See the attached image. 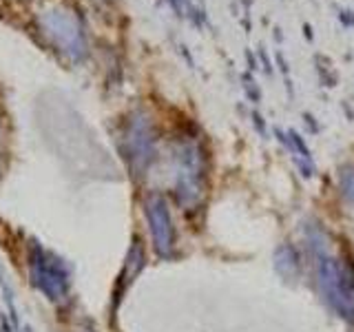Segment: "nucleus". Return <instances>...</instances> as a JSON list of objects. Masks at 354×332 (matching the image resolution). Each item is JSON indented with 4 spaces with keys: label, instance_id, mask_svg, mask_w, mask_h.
<instances>
[{
    "label": "nucleus",
    "instance_id": "nucleus-1",
    "mask_svg": "<svg viewBox=\"0 0 354 332\" xmlns=\"http://www.w3.org/2000/svg\"><path fill=\"white\" fill-rule=\"evenodd\" d=\"M315 248H317V277H319V286H321L325 301L341 317L352 319L354 317V292H352V281H350L348 272L343 270L339 259L330 255L323 244L315 242Z\"/></svg>",
    "mask_w": 354,
    "mask_h": 332
},
{
    "label": "nucleus",
    "instance_id": "nucleus-2",
    "mask_svg": "<svg viewBox=\"0 0 354 332\" xmlns=\"http://www.w3.org/2000/svg\"><path fill=\"white\" fill-rule=\"evenodd\" d=\"M179 202L186 206L197 204L202 195V179H204V157L197 144H186L179 151Z\"/></svg>",
    "mask_w": 354,
    "mask_h": 332
},
{
    "label": "nucleus",
    "instance_id": "nucleus-3",
    "mask_svg": "<svg viewBox=\"0 0 354 332\" xmlns=\"http://www.w3.org/2000/svg\"><path fill=\"white\" fill-rule=\"evenodd\" d=\"M151 217H153V224H155V239H157L159 250H162V252H169L171 246H173V228H171V219H169V210H166V204L157 199V202L153 204Z\"/></svg>",
    "mask_w": 354,
    "mask_h": 332
},
{
    "label": "nucleus",
    "instance_id": "nucleus-4",
    "mask_svg": "<svg viewBox=\"0 0 354 332\" xmlns=\"http://www.w3.org/2000/svg\"><path fill=\"white\" fill-rule=\"evenodd\" d=\"M339 188L345 202L354 204V164H345L339 171Z\"/></svg>",
    "mask_w": 354,
    "mask_h": 332
},
{
    "label": "nucleus",
    "instance_id": "nucleus-5",
    "mask_svg": "<svg viewBox=\"0 0 354 332\" xmlns=\"http://www.w3.org/2000/svg\"><path fill=\"white\" fill-rule=\"evenodd\" d=\"M244 84H246V91H248V98L252 100V102H259L262 93H259V86L255 84V80L250 78V73H244Z\"/></svg>",
    "mask_w": 354,
    "mask_h": 332
},
{
    "label": "nucleus",
    "instance_id": "nucleus-6",
    "mask_svg": "<svg viewBox=\"0 0 354 332\" xmlns=\"http://www.w3.org/2000/svg\"><path fill=\"white\" fill-rule=\"evenodd\" d=\"M339 22H341L343 27H354V11L341 9L339 11Z\"/></svg>",
    "mask_w": 354,
    "mask_h": 332
},
{
    "label": "nucleus",
    "instance_id": "nucleus-7",
    "mask_svg": "<svg viewBox=\"0 0 354 332\" xmlns=\"http://www.w3.org/2000/svg\"><path fill=\"white\" fill-rule=\"evenodd\" d=\"M259 60H262V64H264V71L268 73H272V64H270V58H268V53H266V46L264 44H259Z\"/></svg>",
    "mask_w": 354,
    "mask_h": 332
},
{
    "label": "nucleus",
    "instance_id": "nucleus-8",
    "mask_svg": "<svg viewBox=\"0 0 354 332\" xmlns=\"http://www.w3.org/2000/svg\"><path fill=\"white\" fill-rule=\"evenodd\" d=\"M301 29H303V38L308 40V42H312V40H315V33H312V27H310L308 22H303Z\"/></svg>",
    "mask_w": 354,
    "mask_h": 332
},
{
    "label": "nucleus",
    "instance_id": "nucleus-9",
    "mask_svg": "<svg viewBox=\"0 0 354 332\" xmlns=\"http://www.w3.org/2000/svg\"><path fill=\"white\" fill-rule=\"evenodd\" d=\"M246 60H248V66H250V69L255 71V69H257V60H255V56H252V51H250V49L246 51Z\"/></svg>",
    "mask_w": 354,
    "mask_h": 332
},
{
    "label": "nucleus",
    "instance_id": "nucleus-10",
    "mask_svg": "<svg viewBox=\"0 0 354 332\" xmlns=\"http://www.w3.org/2000/svg\"><path fill=\"white\" fill-rule=\"evenodd\" d=\"M277 62H279V66H281L284 73H288V64H286V58H284L281 51H277Z\"/></svg>",
    "mask_w": 354,
    "mask_h": 332
},
{
    "label": "nucleus",
    "instance_id": "nucleus-11",
    "mask_svg": "<svg viewBox=\"0 0 354 332\" xmlns=\"http://www.w3.org/2000/svg\"><path fill=\"white\" fill-rule=\"evenodd\" d=\"M179 51H182V53H184V58H186V62H188V64L193 66V58H191V53H188V51H186V46H184V44H182V46H179Z\"/></svg>",
    "mask_w": 354,
    "mask_h": 332
},
{
    "label": "nucleus",
    "instance_id": "nucleus-12",
    "mask_svg": "<svg viewBox=\"0 0 354 332\" xmlns=\"http://www.w3.org/2000/svg\"><path fill=\"white\" fill-rule=\"evenodd\" d=\"M275 40H277V42H281V40H284L281 29H279V27H275Z\"/></svg>",
    "mask_w": 354,
    "mask_h": 332
},
{
    "label": "nucleus",
    "instance_id": "nucleus-13",
    "mask_svg": "<svg viewBox=\"0 0 354 332\" xmlns=\"http://www.w3.org/2000/svg\"><path fill=\"white\" fill-rule=\"evenodd\" d=\"M197 3H199V5H202V7H204V0H197Z\"/></svg>",
    "mask_w": 354,
    "mask_h": 332
}]
</instances>
